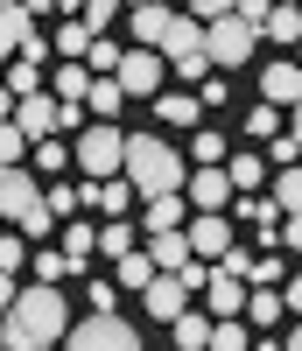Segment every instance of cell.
Wrapping results in <instances>:
<instances>
[{
    "instance_id": "cell-49",
    "label": "cell",
    "mask_w": 302,
    "mask_h": 351,
    "mask_svg": "<svg viewBox=\"0 0 302 351\" xmlns=\"http://www.w3.org/2000/svg\"><path fill=\"white\" fill-rule=\"evenodd\" d=\"M253 351H281V344H275V337H260V344H253Z\"/></svg>"
},
{
    "instance_id": "cell-8",
    "label": "cell",
    "mask_w": 302,
    "mask_h": 351,
    "mask_svg": "<svg viewBox=\"0 0 302 351\" xmlns=\"http://www.w3.org/2000/svg\"><path fill=\"white\" fill-rule=\"evenodd\" d=\"M14 127H21V141H28V148H43V141H56V134H64V106H56L49 92L14 99Z\"/></svg>"
},
{
    "instance_id": "cell-10",
    "label": "cell",
    "mask_w": 302,
    "mask_h": 351,
    "mask_svg": "<svg viewBox=\"0 0 302 351\" xmlns=\"http://www.w3.org/2000/svg\"><path fill=\"white\" fill-rule=\"evenodd\" d=\"M43 204V183L36 169H0V225H21L28 211Z\"/></svg>"
},
{
    "instance_id": "cell-38",
    "label": "cell",
    "mask_w": 302,
    "mask_h": 351,
    "mask_svg": "<svg viewBox=\"0 0 302 351\" xmlns=\"http://www.w3.org/2000/svg\"><path fill=\"white\" fill-rule=\"evenodd\" d=\"M78 21L92 28V36H106V28L119 21V8H113V0H84V8H78Z\"/></svg>"
},
{
    "instance_id": "cell-16",
    "label": "cell",
    "mask_w": 302,
    "mask_h": 351,
    "mask_svg": "<svg viewBox=\"0 0 302 351\" xmlns=\"http://www.w3.org/2000/svg\"><path fill=\"white\" fill-rule=\"evenodd\" d=\"M84 204H92L106 225H119V218H127V204H134V183H127V176H113V183H92V190H84Z\"/></svg>"
},
{
    "instance_id": "cell-23",
    "label": "cell",
    "mask_w": 302,
    "mask_h": 351,
    "mask_svg": "<svg viewBox=\"0 0 302 351\" xmlns=\"http://www.w3.org/2000/svg\"><path fill=\"white\" fill-rule=\"evenodd\" d=\"M197 112H204L197 92H162V99H155V120H162V127H197Z\"/></svg>"
},
{
    "instance_id": "cell-40",
    "label": "cell",
    "mask_w": 302,
    "mask_h": 351,
    "mask_svg": "<svg viewBox=\"0 0 302 351\" xmlns=\"http://www.w3.org/2000/svg\"><path fill=\"white\" fill-rule=\"evenodd\" d=\"M190 155H197V169H225V141H218V134L204 127V134L190 141Z\"/></svg>"
},
{
    "instance_id": "cell-47",
    "label": "cell",
    "mask_w": 302,
    "mask_h": 351,
    "mask_svg": "<svg viewBox=\"0 0 302 351\" xmlns=\"http://www.w3.org/2000/svg\"><path fill=\"white\" fill-rule=\"evenodd\" d=\"M281 134H288V141H295V148H302V106L288 112V127H281Z\"/></svg>"
},
{
    "instance_id": "cell-29",
    "label": "cell",
    "mask_w": 302,
    "mask_h": 351,
    "mask_svg": "<svg viewBox=\"0 0 302 351\" xmlns=\"http://www.w3.org/2000/svg\"><path fill=\"white\" fill-rule=\"evenodd\" d=\"M267 43H302V8H267Z\"/></svg>"
},
{
    "instance_id": "cell-43",
    "label": "cell",
    "mask_w": 302,
    "mask_h": 351,
    "mask_svg": "<svg viewBox=\"0 0 302 351\" xmlns=\"http://www.w3.org/2000/svg\"><path fill=\"white\" fill-rule=\"evenodd\" d=\"M113 302H119V288L113 281H92V316H113Z\"/></svg>"
},
{
    "instance_id": "cell-30",
    "label": "cell",
    "mask_w": 302,
    "mask_h": 351,
    "mask_svg": "<svg viewBox=\"0 0 302 351\" xmlns=\"http://www.w3.org/2000/svg\"><path fill=\"white\" fill-rule=\"evenodd\" d=\"M28 162H36V183H43V176L71 169V148H64V141H43V148H28Z\"/></svg>"
},
{
    "instance_id": "cell-11",
    "label": "cell",
    "mask_w": 302,
    "mask_h": 351,
    "mask_svg": "<svg viewBox=\"0 0 302 351\" xmlns=\"http://www.w3.org/2000/svg\"><path fill=\"white\" fill-rule=\"evenodd\" d=\"M246 295H253V288L246 281H232L225 267H211V281H204V316H211V324H239V316H246Z\"/></svg>"
},
{
    "instance_id": "cell-26",
    "label": "cell",
    "mask_w": 302,
    "mask_h": 351,
    "mask_svg": "<svg viewBox=\"0 0 302 351\" xmlns=\"http://www.w3.org/2000/svg\"><path fill=\"white\" fill-rule=\"evenodd\" d=\"M267 204H275L281 218H302V169H281V176H275V197H267Z\"/></svg>"
},
{
    "instance_id": "cell-20",
    "label": "cell",
    "mask_w": 302,
    "mask_h": 351,
    "mask_svg": "<svg viewBox=\"0 0 302 351\" xmlns=\"http://www.w3.org/2000/svg\"><path fill=\"white\" fill-rule=\"evenodd\" d=\"M225 176H232V197H253L260 183H267V162L246 148V155H225Z\"/></svg>"
},
{
    "instance_id": "cell-12",
    "label": "cell",
    "mask_w": 302,
    "mask_h": 351,
    "mask_svg": "<svg viewBox=\"0 0 302 351\" xmlns=\"http://www.w3.org/2000/svg\"><path fill=\"white\" fill-rule=\"evenodd\" d=\"M183 239H190V253L204 260V267H218V260L232 253V218H190Z\"/></svg>"
},
{
    "instance_id": "cell-19",
    "label": "cell",
    "mask_w": 302,
    "mask_h": 351,
    "mask_svg": "<svg viewBox=\"0 0 302 351\" xmlns=\"http://www.w3.org/2000/svg\"><path fill=\"white\" fill-rule=\"evenodd\" d=\"M84 92H92V71H84V64H56L49 99H56V106H84Z\"/></svg>"
},
{
    "instance_id": "cell-13",
    "label": "cell",
    "mask_w": 302,
    "mask_h": 351,
    "mask_svg": "<svg viewBox=\"0 0 302 351\" xmlns=\"http://www.w3.org/2000/svg\"><path fill=\"white\" fill-rule=\"evenodd\" d=\"M36 36V8H21V0H0V64H14Z\"/></svg>"
},
{
    "instance_id": "cell-33",
    "label": "cell",
    "mask_w": 302,
    "mask_h": 351,
    "mask_svg": "<svg viewBox=\"0 0 302 351\" xmlns=\"http://www.w3.org/2000/svg\"><path fill=\"white\" fill-rule=\"evenodd\" d=\"M43 204H49V218H78V211H84V190H71V183H49V190H43Z\"/></svg>"
},
{
    "instance_id": "cell-41",
    "label": "cell",
    "mask_w": 302,
    "mask_h": 351,
    "mask_svg": "<svg viewBox=\"0 0 302 351\" xmlns=\"http://www.w3.org/2000/svg\"><path fill=\"white\" fill-rule=\"evenodd\" d=\"M211 351H253L246 324H211Z\"/></svg>"
},
{
    "instance_id": "cell-4",
    "label": "cell",
    "mask_w": 302,
    "mask_h": 351,
    "mask_svg": "<svg viewBox=\"0 0 302 351\" xmlns=\"http://www.w3.org/2000/svg\"><path fill=\"white\" fill-rule=\"evenodd\" d=\"M71 162L92 176V183H113V176L127 169V134H119L113 120H92V127L71 141Z\"/></svg>"
},
{
    "instance_id": "cell-44",
    "label": "cell",
    "mask_w": 302,
    "mask_h": 351,
    "mask_svg": "<svg viewBox=\"0 0 302 351\" xmlns=\"http://www.w3.org/2000/svg\"><path fill=\"white\" fill-rule=\"evenodd\" d=\"M43 56H49V36L36 28V36H28V49H21V64H36V71H43Z\"/></svg>"
},
{
    "instance_id": "cell-21",
    "label": "cell",
    "mask_w": 302,
    "mask_h": 351,
    "mask_svg": "<svg viewBox=\"0 0 302 351\" xmlns=\"http://www.w3.org/2000/svg\"><path fill=\"white\" fill-rule=\"evenodd\" d=\"M169 337H176V351H211V316L204 309H183L169 324Z\"/></svg>"
},
{
    "instance_id": "cell-2",
    "label": "cell",
    "mask_w": 302,
    "mask_h": 351,
    "mask_svg": "<svg viewBox=\"0 0 302 351\" xmlns=\"http://www.w3.org/2000/svg\"><path fill=\"white\" fill-rule=\"evenodd\" d=\"M134 183V197H183V183H190V169H183V155L169 148V141H155V134H127V169H119Z\"/></svg>"
},
{
    "instance_id": "cell-18",
    "label": "cell",
    "mask_w": 302,
    "mask_h": 351,
    "mask_svg": "<svg viewBox=\"0 0 302 351\" xmlns=\"http://www.w3.org/2000/svg\"><path fill=\"white\" fill-rule=\"evenodd\" d=\"M56 253L71 260V274H78V267H92V253H99V225L71 218V225H64V246H56Z\"/></svg>"
},
{
    "instance_id": "cell-6",
    "label": "cell",
    "mask_w": 302,
    "mask_h": 351,
    "mask_svg": "<svg viewBox=\"0 0 302 351\" xmlns=\"http://www.w3.org/2000/svg\"><path fill=\"white\" fill-rule=\"evenodd\" d=\"M253 43H260V36H253L239 14H225L218 28H204V56H211V71H239V64L253 56Z\"/></svg>"
},
{
    "instance_id": "cell-31",
    "label": "cell",
    "mask_w": 302,
    "mask_h": 351,
    "mask_svg": "<svg viewBox=\"0 0 302 351\" xmlns=\"http://www.w3.org/2000/svg\"><path fill=\"white\" fill-rule=\"evenodd\" d=\"M28 260H36V246H28L21 232H0V274H21Z\"/></svg>"
},
{
    "instance_id": "cell-25",
    "label": "cell",
    "mask_w": 302,
    "mask_h": 351,
    "mask_svg": "<svg viewBox=\"0 0 302 351\" xmlns=\"http://www.w3.org/2000/svg\"><path fill=\"white\" fill-rule=\"evenodd\" d=\"M119 106H127V92H119V77H92V92H84V112H92V120H113Z\"/></svg>"
},
{
    "instance_id": "cell-46",
    "label": "cell",
    "mask_w": 302,
    "mask_h": 351,
    "mask_svg": "<svg viewBox=\"0 0 302 351\" xmlns=\"http://www.w3.org/2000/svg\"><path fill=\"white\" fill-rule=\"evenodd\" d=\"M281 302H288V316H302V274H295V281L281 288Z\"/></svg>"
},
{
    "instance_id": "cell-24",
    "label": "cell",
    "mask_w": 302,
    "mask_h": 351,
    "mask_svg": "<svg viewBox=\"0 0 302 351\" xmlns=\"http://www.w3.org/2000/svg\"><path fill=\"white\" fill-rule=\"evenodd\" d=\"M183 225H190L183 197H155V204H148V239H155V232H183Z\"/></svg>"
},
{
    "instance_id": "cell-15",
    "label": "cell",
    "mask_w": 302,
    "mask_h": 351,
    "mask_svg": "<svg viewBox=\"0 0 302 351\" xmlns=\"http://www.w3.org/2000/svg\"><path fill=\"white\" fill-rule=\"evenodd\" d=\"M183 309H190V288L176 281V274H155V281H148V316H155V324H176Z\"/></svg>"
},
{
    "instance_id": "cell-17",
    "label": "cell",
    "mask_w": 302,
    "mask_h": 351,
    "mask_svg": "<svg viewBox=\"0 0 302 351\" xmlns=\"http://www.w3.org/2000/svg\"><path fill=\"white\" fill-rule=\"evenodd\" d=\"M148 260H155V274H183L197 253H190L183 232H155V239H148Z\"/></svg>"
},
{
    "instance_id": "cell-51",
    "label": "cell",
    "mask_w": 302,
    "mask_h": 351,
    "mask_svg": "<svg viewBox=\"0 0 302 351\" xmlns=\"http://www.w3.org/2000/svg\"><path fill=\"white\" fill-rule=\"evenodd\" d=\"M295 49H302V43H295ZM295 64H302V56H295Z\"/></svg>"
},
{
    "instance_id": "cell-37",
    "label": "cell",
    "mask_w": 302,
    "mask_h": 351,
    "mask_svg": "<svg viewBox=\"0 0 302 351\" xmlns=\"http://www.w3.org/2000/svg\"><path fill=\"white\" fill-rule=\"evenodd\" d=\"M14 232H21V239H28V246H43V239H49V232H56V218H49V204H36V211H28V218H21Z\"/></svg>"
},
{
    "instance_id": "cell-27",
    "label": "cell",
    "mask_w": 302,
    "mask_h": 351,
    "mask_svg": "<svg viewBox=\"0 0 302 351\" xmlns=\"http://www.w3.org/2000/svg\"><path fill=\"white\" fill-rule=\"evenodd\" d=\"M0 92H8V99H36V92H43V71L14 56V64H8V77H0Z\"/></svg>"
},
{
    "instance_id": "cell-45",
    "label": "cell",
    "mask_w": 302,
    "mask_h": 351,
    "mask_svg": "<svg viewBox=\"0 0 302 351\" xmlns=\"http://www.w3.org/2000/svg\"><path fill=\"white\" fill-rule=\"evenodd\" d=\"M14 302H21V281H14V274H0V309H14Z\"/></svg>"
},
{
    "instance_id": "cell-39",
    "label": "cell",
    "mask_w": 302,
    "mask_h": 351,
    "mask_svg": "<svg viewBox=\"0 0 302 351\" xmlns=\"http://www.w3.org/2000/svg\"><path fill=\"white\" fill-rule=\"evenodd\" d=\"M246 134H253V141H281V112H275V106H253V112H246Z\"/></svg>"
},
{
    "instance_id": "cell-5",
    "label": "cell",
    "mask_w": 302,
    "mask_h": 351,
    "mask_svg": "<svg viewBox=\"0 0 302 351\" xmlns=\"http://www.w3.org/2000/svg\"><path fill=\"white\" fill-rule=\"evenodd\" d=\"M64 351H141V337L127 316H84V324H71Z\"/></svg>"
},
{
    "instance_id": "cell-32",
    "label": "cell",
    "mask_w": 302,
    "mask_h": 351,
    "mask_svg": "<svg viewBox=\"0 0 302 351\" xmlns=\"http://www.w3.org/2000/svg\"><path fill=\"white\" fill-rule=\"evenodd\" d=\"M28 274H36V288H56V281H64V274H71V260H64V253H49V246H43L36 260H28Z\"/></svg>"
},
{
    "instance_id": "cell-1",
    "label": "cell",
    "mask_w": 302,
    "mask_h": 351,
    "mask_svg": "<svg viewBox=\"0 0 302 351\" xmlns=\"http://www.w3.org/2000/svg\"><path fill=\"white\" fill-rule=\"evenodd\" d=\"M0 324H8V351H49V344L71 337V302H64V288H36L28 281L21 302L0 316Z\"/></svg>"
},
{
    "instance_id": "cell-3",
    "label": "cell",
    "mask_w": 302,
    "mask_h": 351,
    "mask_svg": "<svg viewBox=\"0 0 302 351\" xmlns=\"http://www.w3.org/2000/svg\"><path fill=\"white\" fill-rule=\"evenodd\" d=\"M127 28H134V49H155L162 64H183L204 49V28L183 8H127Z\"/></svg>"
},
{
    "instance_id": "cell-28",
    "label": "cell",
    "mask_w": 302,
    "mask_h": 351,
    "mask_svg": "<svg viewBox=\"0 0 302 351\" xmlns=\"http://www.w3.org/2000/svg\"><path fill=\"white\" fill-rule=\"evenodd\" d=\"M148 281H155V260H148V253H127L113 267V288H141V295H148Z\"/></svg>"
},
{
    "instance_id": "cell-14",
    "label": "cell",
    "mask_w": 302,
    "mask_h": 351,
    "mask_svg": "<svg viewBox=\"0 0 302 351\" xmlns=\"http://www.w3.org/2000/svg\"><path fill=\"white\" fill-rule=\"evenodd\" d=\"M260 106L295 112V106H302V64H267V77H260Z\"/></svg>"
},
{
    "instance_id": "cell-35",
    "label": "cell",
    "mask_w": 302,
    "mask_h": 351,
    "mask_svg": "<svg viewBox=\"0 0 302 351\" xmlns=\"http://www.w3.org/2000/svg\"><path fill=\"white\" fill-rule=\"evenodd\" d=\"M99 253L127 260V253H134V225H127V218H119V225H99Z\"/></svg>"
},
{
    "instance_id": "cell-9",
    "label": "cell",
    "mask_w": 302,
    "mask_h": 351,
    "mask_svg": "<svg viewBox=\"0 0 302 351\" xmlns=\"http://www.w3.org/2000/svg\"><path fill=\"white\" fill-rule=\"evenodd\" d=\"M183 204H190L197 218H225V211H232V176H225V169H190Z\"/></svg>"
},
{
    "instance_id": "cell-42",
    "label": "cell",
    "mask_w": 302,
    "mask_h": 351,
    "mask_svg": "<svg viewBox=\"0 0 302 351\" xmlns=\"http://www.w3.org/2000/svg\"><path fill=\"white\" fill-rule=\"evenodd\" d=\"M169 77H183V84H197V92H204V84H211V56H204V49L183 56V64H169Z\"/></svg>"
},
{
    "instance_id": "cell-48",
    "label": "cell",
    "mask_w": 302,
    "mask_h": 351,
    "mask_svg": "<svg viewBox=\"0 0 302 351\" xmlns=\"http://www.w3.org/2000/svg\"><path fill=\"white\" fill-rule=\"evenodd\" d=\"M281 351H302V324H295V330H288V344H281Z\"/></svg>"
},
{
    "instance_id": "cell-22",
    "label": "cell",
    "mask_w": 302,
    "mask_h": 351,
    "mask_svg": "<svg viewBox=\"0 0 302 351\" xmlns=\"http://www.w3.org/2000/svg\"><path fill=\"white\" fill-rule=\"evenodd\" d=\"M281 316H288V302H281V288H253V295H246V324H253V330H275Z\"/></svg>"
},
{
    "instance_id": "cell-7",
    "label": "cell",
    "mask_w": 302,
    "mask_h": 351,
    "mask_svg": "<svg viewBox=\"0 0 302 351\" xmlns=\"http://www.w3.org/2000/svg\"><path fill=\"white\" fill-rule=\"evenodd\" d=\"M162 84H169V64L155 49H127L119 56V92L127 99H162Z\"/></svg>"
},
{
    "instance_id": "cell-34",
    "label": "cell",
    "mask_w": 302,
    "mask_h": 351,
    "mask_svg": "<svg viewBox=\"0 0 302 351\" xmlns=\"http://www.w3.org/2000/svg\"><path fill=\"white\" fill-rule=\"evenodd\" d=\"M119 56H127V49H119V43H92V56H84V71H92V77H119Z\"/></svg>"
},
{
    "instance_id": "cell-36",
    "label": "cell",
    "mask_w": 302,
    "mask_h": 351,
    "mask_svg": "<svg viewBox=\"0 0 302 351\" xmlns=\"http://www.w3.org/2000/svg\"><path fill=\"white\" fill-rule=\"evenodd\" d=\"M0 169H28V141H21V127H14V120L0 127Z\"/></svg>"
},
{
    "instance_id": "cell-50",
    "label": "cell",
    "mask_w": 302,
    "mask_h": 351,
    "mask_svg": "<svg viewBox=\"0 0 302 351\" xmlns=\"http://www.w3.org/2000/svg\"><path fill=\"white\" fill-rule=\"evenodd\" d=\"M0 344H8V324H0Z\"/></svg>"
}]
</instances>
